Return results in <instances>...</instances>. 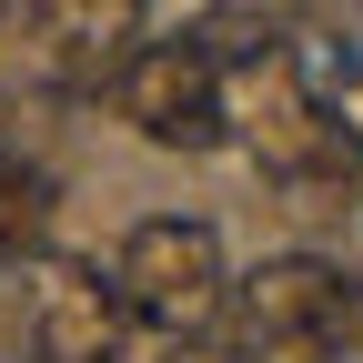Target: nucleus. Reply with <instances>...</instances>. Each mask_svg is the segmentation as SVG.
Segmentation results:
<instances>
[{"label":"nucleus","instance_id":"f257e3e1","mask_svg":"<svg viewBox=\"0 0 363 363\" xmlns=\"http://www.w3.org/2000/svg\"><path fill=\"white\" fill-rule=\"evenodd\" d=\"M111 293L131 323H152V333H202L222 303H233V262H222V233L212 222H182V212H152V222H131V242L111 252Z\"/></svg>","mask_w":363,"mask_h":363},{"label":"nucleus","instance_id":"423d86ee","mask_svg":"<svg viewBox=\"0 0 363 363\" xmlns=\"http://www.w3.org/2000/svg\"><path fill=\"white\" fill-rule=\"evenodd\" d=\"M40 222H51V172L21 162V152H0V272L40 242Z\"/></svg>","mask_w":363,"mask_h":363},{"label":"nucleus","instance_id":"20e7f679","mask_svg":"<svg viewBox=\"0 0 363 363\" xmlns=\"http://www.w3.org/2000/svg\"><path fill=\"white\" fill-rule=\"evenodd\" d=\"M30 30L61 91H121V71L142 61V0H30Z\"/></svg>","mask_w":363,"mask_h":363},{"label":"nucleus","instance_id":"7ed1b4c3","mask_svg":"<svg viewBox=\"0 0 363 363\" xmlns=\"http://www.w3.org/2000/svg\"><path fill=\"white\" fill-rule=\"evenodd\" d=\"M121 121L142 131L152 152H212L222 131H233L212 51L202 40H142V61L121 71Z\"/></svg>","mask_w":363,"mask_h":363},{"label":"nucleus","instance_id":"39448f33","mask_svg":"<svg viewBox=\"0 0 363 363\" xmlns=\"http://www.w3.org/2000/svg\"><path fill=\"white\" fill-rule=\"evenodd\" d=\"M131 333V313L111 293V272H91V262H40V283H30V353L40 363H111Z\"/></svg>","mask_w":363,"mask_h":363},{"label":"nucleus","instance_id":"6e6552de","mask_svg":"<svg viewBox=\"0 0 363 363\" xmlns=\"http://www.w3.org/2000/svg\"><path fill=\"white\" fill-rule=\"evenodd\" d=\"M0 11H11V0H0Z\"/></svg>","mask_w":363,"mask_h":363},{"label":"nucleus","instance_id":"0eeeda50","mask_svg":"<svg viewBox=\"0 0 363 363\" xmlns=\"http://www.w3.org/2000/svg\"><path fill=\"white\" fill-rule=\"evenodd\" d=\"M162 363H252V353H222V343H192V333H182V343H172Z\"/></svg>","mask_w":363,"mask_h":363},{"label":"nucleus","instance_id":"f03ea898","mask_svg":"<svg viewBox=\"0 0 363 363\" xmlns=\"http://www.w3.org/2000/svg\"><path fill=\"white\" fill-rule=\"evenodd\" d=\"M233 323H242V353H262V363H323L353 323V283L323 252H272V262L233 272Z\"/></svg>","mask_w":363,"mask_h":363}]
</instances>
